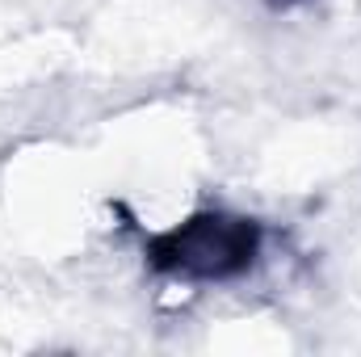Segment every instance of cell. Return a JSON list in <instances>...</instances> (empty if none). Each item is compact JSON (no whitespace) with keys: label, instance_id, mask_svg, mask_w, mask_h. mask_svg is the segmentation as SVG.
I'll use <instances>...</instances> for the list:
<instances>
[{"label":"cell","instance_id":"6da1fadb","mask_svg":"<svg viewBox=\"0 0 361 357\" xmlns=\"http://www.w3.org/2000/svg\"><path fill=\"white\" fill-rule=\"evenodd\" d=\"M257 248H261L257 223L235 214H197L156 244V265L180 277L223 282L252 265Z\"/></svg>","mask_w":361,"mask_h":357}]
</instances>
